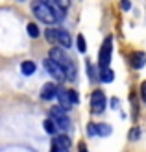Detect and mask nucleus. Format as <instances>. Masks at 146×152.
I'll list each match as a JSON object with an SVG mask.
<instances>
[{"instance_id": "1", "label": "nucleus", "mask_w": 146, "mask_h": 152, "mask_svg": "<svg viewBox=\"0 0 146 152\" xmlns=\"http://www.w3.org/2000/svg\"><path fill=\"white\" fill-rule=\"evenodd\" d=\"M48 58L54 59V61H56L61 69L65 71V74H67L68 80H76V74H78V71H76V65H74V61L70 59V56H68L61 47H54V48L50 50V56H48Z\"/></svg>"}, {"instance_id": "2", "label": "nucleus", "mask_w": 146, "mask_h": 152, "mask_svg": "<svg viewBox=\"0 0 146 152\" xmlns=\"http://www.w3.org/2000/svg\"><path fill=\"white\" fill-rule=\"evenodd\" d=\"M44 37H46L48 43H57L59 47H63V48H70V45H72L70 34L63 28H46Z\"/></svg>"}, {"instance_id": "3", "label": "nucleus", "mask_w": 146, "mask_h": 152, "mask_svg": "<svg viewBox=\"0 0 146 152\" xmlns=\"http://www.w3.org/2000/svg\"><path fill=\"white\" fill-rule=\"evenodd\" d=\"M32 11H33V15L37 19H39L41 22H44V24H56V22H59L57 19H56V15L52 13V10H50V6H46L43 2V0H35V2L32 4Z\"/></svg>"}, {"instance_id": "4", "label": "nucleus", "mask_w": 146, "mask_h": 152, "mask_svg": "<svg viewBox=\"0 0 146 152\" xmlns=\"http://www.w3.org/2000/svg\"><path fill=\"white\" fill-rule=\"evenodd\" d=\"M111 56H113V35H107L102 43V47H100V52H98V69L100 71L109 69Z\"/></svg>"}, {"instance_id": "5", "label": "nucleus", "mask_w": 146, "mask_h": 152, "mask_svg": "<svg viewBox=\"0 0 146 152\" xmlns=\"http://www.w3.org/2000/svg\"><path fill=\"white\" fill-rule=\"evenodd\" d=\"M50 119L56 123V126L59 130H68V128H70V119L67 117V111L61 108V106L50 110Z\"/></svg>"}, {"instance_id": "6", "label": "nucleus", "mask_w": 146, "mask_h": 152, "mask_svg": "<svg viewBox=\"0 0 146 152\" xmlns=\"http://www.w3.org/2000/svg\"><path fill=\"white\" fill-rule=\"evenodd\" d=\"M43 65H44V69H46V72L52 76L54 80H57V82H63V80H67V74H65V71L61 69V67L54 61V59H50V58H46L43 61Z\"/></svg>"}, {"instance_id": "7", "label": "nucleus", "mask_w": 146, "mask_h": 152, "mask_svg": "<svg viewBox=\"0 0 146 152\" xmlns=\"http://www.w3.org/2000/svg\"><path fill=\"white\" fill-rule=\"evenodd\" d=\"M105 93L102 89H96L93 91V95H91V110L93 113H102L105 110Z\"/></svg>"}, {"instance_id": "8", "label": "nucleus", "mask_w": 146, "mask_h": 152, "mask_svg": "<svg viewBox=\"0 0 146 152\" xmlns=\"http://www.w3.org/2000/svg\"><path fill=\"white\" fill-rule=\"evenodd\" d=\"M111 126L105 123H93L89 124V135H100V137H107L111 135Z\"/></svg>"}, {"instance_id": "9", "label": "nucleus", "mask_w": 146, "mask_h": 152, "mask_svg": "<svg viewBox=\"0 0 146 152\" xmlns=\"http://www.w3.org/2000/svg\"><path fill=\"white\" fill-rule=\"evenodd\" d=\"M128 61H129V65H131L133 69H142V67L146 65V54L141 52V50H135V52L129 54Z\"/></svg>"}, {"instance_id": "10", "label": "nucleus", "mask_w": 146, "mask_h": 152, "mask_svg": "<svg viewBox=\"0 0 146 152\" xmlns=\"http://www.w3.org/2000/svg\"><path fill=\"white\" fill-rule=\"evenodd\" d=\"M56 95H57L56 83L48 82V83L43 86V89H41V98H43V100H52V98H56Z\"/></svg>"}, {"instance_id": "11", "label": "nucleus", "mask_w": 146, "mask_h": 152, "mask_svg": "<svg viewBox=\"0 0 146 152\" xmlns=\"http://www.w3.org/2000/svg\"><path fill=\"white\" fill-rule=\"evenodd\" d=\"M57 100H59V106L63 108L65 111H68L70 110V106H72V102H70V98H68V91L67 89H59L57 87Z\"/></svg>"}, {"instance_id": "12", "label": "nucleus", "mask_w": 146, "mask_h": 152, "mask_svg": "<svg viewBox=\"0 0 146 152\" xmlns=\"http://www.w3.org/2000/svg\"><path fill=\"white\" fill-rule=\"evenodd\" d=\"M54 145L59 147V148H65V150H70V139H68V135H57L56 139H54Z\"/></svg>"}, {"instance_id": "13", "label": "nucleus", "mask_w": 146, "mask_h": 152, "mask_svg": "<svg viewBox=\"0 0 146 152\" xmlns=\"http://www.w3.org/2000/svg\"><path fill=\"white\" fill-rule=\"evenodd\" d=\"M35 69H37V65H35L33 61H30V59H28V61H22V63H20V72L24 74V76L33 74V72H35Z\"/></svg>"}, {"instance_id": "14", "label": "nucleus", "mask_w": 146, "mask_h": 152, "mask_svg": "<svg viewBox=\"0 0 146 152\" xmlns=\"http://www.w3.org/2000/svg\"><path fill=\"white\" fill-rule=\"evenodd\" d=\"M100 80L105 82V83H111L115 80V72L111 69H104V71H100Z\"/></svg>"}, {"instance_id": "15", "label": "nucleus", "mask_w": 146, "mask_h": 152, "mask_svg": "<svg viewBox=\"0 0 146 152\" xmlns=\"http://www.w3.org/2000/svg\"><path fill=\"white\" fill-rule=\"evenodd\" d=\"M43 126H44V132L50 134V135H54V134L57 132V126H56V123H54L52 119H46V121L43 123Z\"/></svg>"}, {"instance_id": "16", "label": "nucleus", "mask_w": 146, "mask_h": 152, "mask_svg": "<svg viewBox=\"0 0 146 152\" xmlns=\"http://www.w3.org/2000/svg\"><path fill=\"white\" fill-rule=\"evenodd\" d=\"M26 30H28V35L32 37V39H37V37L41 35V32H39V28H37V24H33V22H30V24L26 26Z\"/></svg>"}, {"instance_id": "17", "label": "nucleus", "mask_w": 146, "mask_h": 152, "mask_svg": "<svg viewBox=\"0 0 146 152\" xmlns=\"http://www.w3.org/2000/svg\"><path fill=\"white\" fill-rule=\"evenodd\" d=\"M76 45H78V52H81V54H85V52H87V43H85V37H83L81 34L78 35V41H76Z\"/></svg>"}, {"instance_id": "18", "label": "nucleus", "mask_w": 146, "mask_h": 152, "mask_svg": "<svg viewBox=\"0 0 146 152\" xmlns=\"http://www.w3.org/2000/svg\"><path fill=\"white\" fill-rule=\"evenodd\" d=\"M139 137H141V130H139V128H133V130L129 132V139H131V141H137Z\"/></svg>"}, {"instance_id": "19", "label": "nucleus", "mask_w": 146, "mask_h": 152, "mask_svg": "<svg viewBox=\"0 0 146 152\" xmlns=\"http://www.w3.org/2000/svg\"><path fill=\"white\" fill-rule=\"evenodd\" d=\"M68 98H70V102H72V104H78V102H80L78 93H76V91H72V89L68 91Z\"/></svg>"}, {"instance_id": "20", "label": "nucleus", "mask_w": 146, "mask_h": 152, "mask_svg": "<svg viewBox=\"0 0 146 152\" xmlns=\"http://www.w3.org/2000/svg\"><path fill=\"white\" fill-rule=\"evenodd\" d=\"M120 7L122 11H129L131 10V0H120Z\"/></svg>"}, {"instance_id": "21", "label": "nucleus", "mask_w": 146, "mask_h": 152, "mask_svg": "<svg viewBox=\"0 0 146 152\" xmlns=\"http://www.w3.org/2000/svg\"><path fill=\"white\" fill-rule=\"evenodd\" d=\"M141 98H142V102H146V80L141 83Z\"/></svg>"}, {"instance_id": "22", "label": "nucleus", "mask_w": 146, "mask_h": 152, "mask_svg": "<svg viewBox=\"0 0 146 152\" xmlns=\"http://www.w3.org/2000/svg\"><path fill=\"white\" fill-rule=\"evenodd\" d=\"M52 152H68V150H65V148H59V147H56V145H52Z\"/></svg>"}, {"instance_id": "23", "label": "nucleus", "mask_w": 146, "mask_h": 152, "mask_svg": "<svg viewBox=\"0 0 146 152\" xmlns=\"http://www.w3.org/2000/svg\"><path fill=\"white\" fill-rule=\"evenodd\" d=\"M78 148H80V152H89V150H87V147H85V143H80Z\"/></svg>"}, {"instance_id": "24", "label": "nucleus", "mask_w": 146, "mask_h": 152, "mask_svg": "<svg viewBox=\"0 0 146 152\" xmlns=\"http://www.w3.org/2000/svg\"><path fill=\"white\" fill-rule=\"evenodd\" d=\"M111 106H113V108H117V106H118V100H117V98H113V100H111Z\"/></svg>"}]
</instances>
